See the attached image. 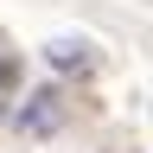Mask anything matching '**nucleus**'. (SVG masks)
Segmentation results:
<instances>
[{"label":"nucleus","instance_id":"f257e3e1","mask_svg":"<svg viewBox=\"0 0 153 153\" xmlns=\"http://www.w3.org/2000/svg\"><path fill=\"white\" fill-rule=\"evenodd\" d=\"M57 102H64L57 89H38V96H32V108L19 115V128H26V134H45V128H57V121H64V108H57Z\"/></svg>","mask_w":153,"mask_h":153},{"label":"nucleus","instance_id":"f03ea898","mask_svg":"<svg viewBox=\"0 0 153 153\" xmlns=\"http://www.w3.org/2000/svg\"><path fill=\"white\" fill-rule=\"evenodd\" d=\"M7 89H13V57H0V102H7Z\"/></svg>","mask_w":153,"mask_h":153}]
</instances>
